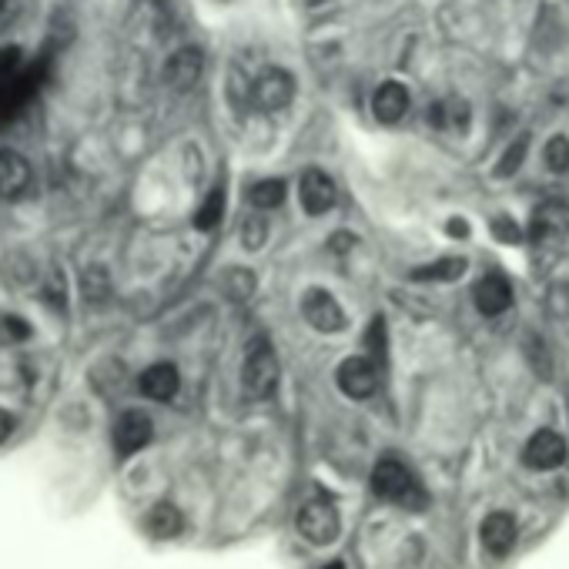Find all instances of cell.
I'll return each instance as SVG.
<instances>
[{"mask_svg": "<svg viewBox=\"0 0 569 569\" xmlns=\"http://www.w3.org/2000/svg\"><path fill=\"white\" fill-rule=\"evenodd\" d=\"M372 493L389 499V503L412 506V509H422V499H426L416 476H412L409 466H402L399 459H382L379 466L372 469Z\"/></svg>", "mask_w": 569, "mask_h": 569, "instance_id": "6da1fadb", "label": "cell"}, {"mask_svg": "<svg viewBox=\"0 0 569 569\" xmlns=\"http://www.w3.org/2000/svg\"><path fill=\"white\" fill-rule=\"evenodd\" d=\"M241 385L252 399H268L278 385V359L268 339H255L248 345L245 365H241Z\"/></svg>", "mask_w": 569, "mask_h": 569, "instance_id": "7a4b0ae2", "label": "cell"}, {"mask_svg": "<svg viewBox=\"0 0 569 569\" xmlns=\"http://www.w3.org/2000/svg\"><path fill=\"white\" fill-rule=\"evenodd\" d=\"M295 526L308 543L329 546V543H335V536H339L342 519H339V509H335L329 499H308V503L298 509Z\"/></svg>", "mask_w": 569, "mask_h": 569, "instance_id": "3957f363", "label": "cell"}, {"mask_svg": "<svg viewBox=\"0 0 569 569\" xmlns=\"http://www.w3.org/2000/svg\"><path fill=\"white\" fill-rule=\"evenodd\" d=\"M566 235H569V205L559 198L543 201V205L533 211V218H529V238H533L536 245H553V241Z\"/></svg>", "mask_w": 569, "mask_h": 569, "instance_id": "277c9868", "label": "cell"}, {"mask_svg": "<svg viewBox=\"0 0 569 569\" xmlns=\"http://www.w3.org/2000/svg\"><path fill=\"white\" fill-rule=\"evenodd\" d=\"M335 382H339V389L349 395V399H369V395L379 389V369H375L369 355H352V359H345L339 365Z\"/></svg>", "mask_w": 569, "mask_h": 569, "instance_id": "5b68a950", "label": "cell"}, {"mask_svg": "<svg viewBox=\"0 0 569 569\" xmlns=\"http://www.w3.org/2000/svg\"><path fill=\"white\" fill-rule=\"evenodd\" d=\"M154 436V422L148 412L141 409H128L121 412L118 422H114V446H118L121 456H131V452H141Z\"/></svg>", "mask_w": 569, "mask_h": 569, "instance_id": "8992f818", "label": "cell"}, {"mask_svg": "<svg viewBox=\"0 0 569 569\" xmlns=\"http://www.w3.org/2000/svg\"><path fill=\"white\" fill-rule=\"evenodd\" d=\"M302 315L315 332H342L345 315L325 288H308L302 298Z\"/></svg>", "mask_w": 569, "mask_h": 569, "instance_id": "52a82bcc", "label": "cell"}, {"mask_svg": "<svg viewBox=\"0 0 569 569\" xmlns=\"http://www.w3.org/2000/svg\"><path fill=\"white\" fill-rule=\"evenodd\" d=\"M523 462L529 469H556L566 462V439L553 429H539L529 436L523 449Z\"/></svg>", "mask_w": 569, "mask_h": 569, "instance_id": "ba28073f", "label": "cell"}, {"mask_svg": "<svg viewBox=\"0 0 569 569\" xmlns=\"http://www.w3.org/2000/svg\"><path fill=\"white\" fill-rule=\"evenodd\" d=\"M252 94H255V104L262 111H282L295 98V81H292V74L282 71V67H272V71H265L255 81Z\"/></svg>", "mask_w": 569, "mask_h": 569, "instance_id": "9c48e42d", "label": "cell"}, {"mask_svg": "<svg viewBox=\"0 0 569 569\" xmlns=\"http://www.w3.org/2000/svg\"><path fill=\"white\" fill-rule=\"evenodd\" d=\"M201 74H205V57H201L198 47H181L165 64V81L175 91H191L201 81Z\"/></svg>", "mask_w": 569, "mask_h": 569, "instance_id": "30bf717a", "label": "cell"}, {"mask_svg": "<svg viewBox=\"0 0 569 569\" xmlns=\"http://www.w3.org/2000/svg\"><path fill=\"white\" fill-rule=\"evenodd\" d=\"M472 298H476V308L482 315H503L513 305V285H509L506 275L493 272L479 278L476 288H472Z\"/></svg>", "mask_w": 569, "mask_h": 569, "instance_id": "8fae6325", "label": "cell"}, {"mask_svg": "<svg viewBox=\"0 0 569 569\" xmlns=\"http://www.w3.org/2000/svg\"><path fill=\"white\" fill-rule=\"evenodd\" d=\"M138 389L154 402H168V399H175L181 389V375L171 362H154L151 369L141 372Z\"/></svg>", "mask_w": 569, "mask_h": 569, "instance_id": "7c38bea8", "label": "cell"}, {"mask_svg": "<svg viewBox=\"0 0 569 569\" xmlns=\"http://www.w3.org/2000/svg\"><path fill=\"white\" fill-rule=\"evenodd\" d=\"M298 195H302V205L308 215H325V211L335 205V181L325 175V171H305Z\"/></svg>", "mask_w": 569, "mask_h": 569, "instance_id": "4fadbf2b", "label": "cell"}, {"mask_svg": "<svg viewBox=\"0 0 569 569\" xmlns=\"http://www.w3.org/2000/svg\"><path fill=\"white\" fill-rule=\"evenodd\" d=\"M31 185V165L24 154L0 148V198H17Z\"/></svg>", "mask_w": 569, "mask_h": 569, "instance_id": "5bb4252c", "label": "cell"}, {"mask_svg": "<svg viewBox=\"0 0 569 569\" xmlns=\"http://www.w3.org/2000/svg\"><path fill=\"white\" fill-rule=\"evenodd\" d=\"M482 546L493 556H506L516 546V519L509 513H489L482 523Z\"/></svg>", "mask_w": 569, "mask_h": 569, "instance_id": "9a60e30c", "label": "cell"}, {"mask_svg": "<svg viewBox=\"0 0 569 569\" xmlns=\"http://www.w3.org/2000/svg\"><path fill=\"white\" fill-rule=\"evenodd\" d=\"M372 111H375V118H379L382 124L402 121V118H405V111H409V91H405L399 81H385L382 88L375 91Z\"/></svg>", "mask_w": 569, "mask_h": 569, "instance_id": "2e32d148", "label": "cell"}, {"mask_svg": "<svg viewBox=\"0 0 569 569\" xmlns=\"http://www.w3.org/2000/svg\"><path fill=\"white\" fill-rule=\"evenodd\" d=\"M144 526H148V533L154 539H171V536H178L181 529H185V516H181L178 506L158 503L148 516H144Z\"/></svg>", "mask_w": 569, "mask_h": 569, "instance_id": "e0dca14e", "label": "cell"}, {"mask_svg": "<svg viewBox=\"0 0 569 569\" xmlns=\"http://www.w3.org/2000/svg\"><path fill=\"white\" fill-rule=\"evenodd\" d=\"M429 124H436L439 131H466L469 128V104L459 98L432 104Z\"/></svg>", "mask_w": 569, "mask_h": 569, "instance_id": "ac0fdd59", "label": "cell"}, {"mask_svg": "<svg viewBox=\"0 0 569 569\" xmlns=\"http://www.w3.org/2000/svg\"><path fill=\"white\" fill-rule=\"evenodd\" d=\"M462 272H466V258H439V262L416 268L412 282H459Z\"/></svg>", "mask_w": 569, "mask_h": 569, "instance_id": "d6986e66", "label": "cell"}, {"mask_svg": "<svg viewBox=\"0 0 569 569\" xmlns=\"http://www.w3.org/2000/svg\"><path fill=\"white\" fill-rule=\"evenodd\" d=\"M248 201L258 208V211H272L285 201V181L278 178H265L258 181V185L252 188V195H248Z\"/></svg>", "mask_w": 569, "mask_h": 569, "instance_id": "ffe728a7", "label": "cell"}, {"mask_svg": "<svg viewBox=\"0 0 569 569\" xmlns=\"http://www.w3.org/2000/svg\"><path fill=\"white\" fill-rule=\"evenodd\" d=\"M546 168L553 171V175H566L569 171V138L566 134H553V138L546 141Z\"/></svg>", "mask_w": 569, "mask_h": 569, "instance_id": "44dd1931", "label": "cell"}, {"mask_svg": "<svg viewBox=\"0 0 569 569\" xmlns=\"http://www.w3.org/2000/svg\"><path fill=\"white\" fill-rule=\"evenodd\" d=\"M221 211H225V191L215 188L208 195L205 205L198 208V215H195V225L201 231H211V228H218V221H221Z\"/></svg>", "mask_w": 569, "mask_h": 569, "instance_id": "7402d4cb", "label": "cell"}, {"mask_svg": "<svg viewBox=\"0 0 569 569\" xmlns=\"http://www.w3.org/2000/svg\"><path fill=\"white\" fill-rule=\"evenodd\" d=\"M526 151H529V138L526 134H519V138L509 144L506 154L499 158V168H496V175L499 178H509V175H516L519 168H523V158H526Z\"/></svg>", "mask_w": 569, "mask_h": 569, "instance_id": "603a6c76", "label": "cell"}, {"mask_svg": "<svg viewBox=\"0 0 569 569\" xmlns=\"http://www.w3.org/2000/svg\"><path fill=\"white\" fill-rule=\"evenodd\" d=\"M24 339H31V325L17 315L0 312V345H17Z\"/></svg>", "mask_w": 569, "mask_h": 569, "instance_id": "cb8c5ba5", "label": "cell"}, {"mask_svg": "<svg viewBox=\"0 0 569 569\" xmlns=\"http://www.w3.org/2000/svg\"><path fill=\"white\" fill-rule=\"evenodd\" d=\"M268 238V221L262 215H248L241 221V241H245V248H262Z\"/></svg>", "mask_w": 569, "mask_h": 569, "instance_id": "d4e9b609", "label": "cell"}, {"mask_svg": "<svg viewBox=\"0 0 569 569\" xmlns=\"http://www.w3.org/2000/svg\"><path fill=\"white\" fill-rule=\"evenodd\" d=\"M365 352L369 359H385V318H372L369 322V332H365Z\"/></svg>", "mask_w": 569, "mask_h": 569, "instance_id": "484cf974", "label": "cell"}, {"mask_svg": "<svg viewBox=\"0 0 569 569\" xmlns=\"http://www.w3.org/2000/svg\"><path fill=\"white\" fill-rule=\"evenodd\" d=\"M252 288H255V278L248 275V272H241V268H231V275H228V292L235 302H245L248 295H252Z\"/></svg>", "mask_w": 569, "mask_h": 569, "instance_id": "4316f807", "label": "cell"}, {"mask_svg": "<svg viewBox=\"0 0 569 569\" xmlns=\"http://www.w3.org/2000/svg\"><path fill=\"white\" fill-rule=\"evenodd\" d=\"M549 312L553 315L569 312V282H559V285L549 288Z\"/></svg>", "mask_w": 569, "mask_h": 569, "instance_id": "83f0119b", "label": "cell"}, {"mask_svg": "<svg viewBox=\"0 0 569 569\" xmlns=\"http://www.w3.org/2000/svg\"><path fill=\"white\" fill-rule=\"evenodd\" d=\"M493 235H496L499 241H506V245H516V241L523 238V231L513 225V218H503V215H499V218L493 221Z\"/></svg>", "mask_w": 569, "mask_h": 569, "instance_id": "f1b7e54d", "label": "cell"}, {"mask_svg": "<svg viewBox=\"0 0 569 569\" xmlns=\"http://www.w3.org/2000/svg\"><path fill=\"white\" fill-rule=\"evenodd\" d=\"M11 432H14V416L7 409H0V446L11 439Z\"/></svg>", "mask_w": 569, "mask_h": 569, "instance_id": "f546056e", "label": "cell"}, {"mask_svg": "<svg viewBox=\"0 0 569 569\" xmlns=\"http://www.w3.org/2000/svg\"><path fill=\"white\" fill-rule=\"evenodd\" d=\"M446 231H449L452 238H466V235H469V225H466L462 218H452L449 225H446Z\"/></svg>", "mask_w": 569, "mask_h": 569, "instance_id": "4dcf8cb0", "label": "cell"}, {"mask_svg": "<svg viewBox=\"0 0 569 569\" xmlns=\"http://www.w3.org/2000/svg\"><path fill=\"white\" fill-rule=\"evenodd\" d=\"M14 57H21V51H17V47H4V51H0V71H7V67L14 64Z\"/></svg>", "mask_w": 569, "mask_h": 569, "instance_id": "1f68e13d", "label": "cell"}, {"mask_svg": "<svg viewBox=\"0 0 569 569\" xmlns=\"http://www.w3.org/2000/svg\"><path fill=\"white\" fill-rule=\"evenodd\" d=\"M349 245H355V238H349V235H335V238H332V248H335V252H345Z\"/></svg>", "mask_w": 569, "mask_h": 569, "instance_id": "d6a6232c", "label": "cell"}, {"mask_svg": "<svg viewBox=\"0 0 569 569\" xmlns=\"http://www.w3.org/2000/svg\"><path fill=\"white\" fill-rule=\"evenodd\" d=\"M325 569H345L342 563H329V566H325Z\"/></svg>", "mask_w": 569, "mask_h": 569, "instance_id": "836d02e7", "label": "cell"}, {"mask_svg": "<svg viewBox=\"0 0 569 569\" xmlns=\"http://www.w3.org/2000/svg\"><path fill=\"white\" fill-rule=\"evenodd\" d=\"M4 4H7V0H0V11H4Z\"/></svg>", "mask_w": 569, "mask_h": 569, "instance_id": "e575fe53", "label": "cell"}]
</instances>
